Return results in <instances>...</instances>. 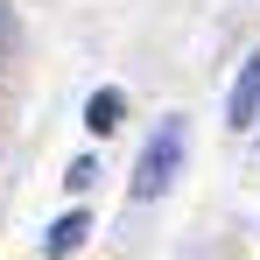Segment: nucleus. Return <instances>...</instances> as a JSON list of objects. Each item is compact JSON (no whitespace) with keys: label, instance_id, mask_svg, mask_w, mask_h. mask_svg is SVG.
Instances as JSON below:
<instances>
[{"label":"nucleus","instance_id":"nucleus-1","mask_svg":"<svg viewBox=\"0 0 260 260\" xmlns=\"http://www.w3.org/2000/svg\"><path fill=\"white\" fill-rule=\"evenodd\" d=\"M183 155H190V127L169 113V120L155 127V141L141 148V162H134V197H141V204H148V197H162L176 176H183Z\"/></svg>","mask_w":260,"mask_h":260},{"label":"nucleus","instance_id":"nucleus-2","mask_svg":"<svg viewBox=\"0 0 260 260\" xmlns=\"http://www.w3.org/2000/svg\"><path fill=\"white\" fill-rule=\"evenodd\" d=\"M225 120H232V127H253V120H260V49L246 56L239 85H232V99H225Z\"/></svg>","mask_w":260,"mask_h":260},{"label":"nucleus","instance_id":"nucleus-3","mask_svg":"<svg viewBox=\"0 0 260 260\" xmlns=\"http://www.w3.org/2000/svg\"><path fill=\"white\" fill-rule=\"evenodd\" d=\"M85 232H91V218H85V211H63V218H56V225L43 232V253H71Z\"/></svg>","mask_w":260,"mask_h":260},{"label":"nucleus","instance_id":"nucleus-4","mask_svg":"<svg viewBox=\"0 0 260 260\" xmlns=\"http://www.w3.org/2000/svg\"><path fill=\"white\" fill-rule=\"evenodd\" d=\"M85 127H91V134H113V127H120V91H91Z\"/></svg>","mask_w":260,"mask_h":260},{"label":"nucleus","instance_id":"nucleus-5","mask_svg":"<svg viewBox=\"0 0 260 260\" xmlns=\"http://www.w3.org/2000/svg\"><path fill=\"white\" fill-rule=\"evenodd\" d=\"M91 176H99V162L85 155V162H71V176H63V183H71V190H91Z\"/></svg>","mask_w":260,"mask_h":260}]
</instances>
